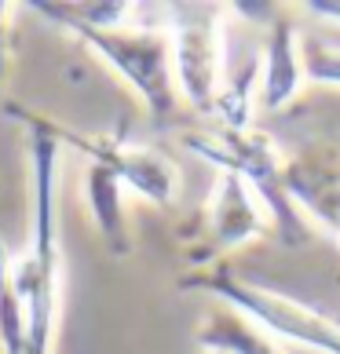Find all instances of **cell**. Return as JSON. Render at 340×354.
<instances>
[{"label":"cell","instance_id":"cell-9","mask_svg":"<svg viewBox=\"0 0 340 354\" xmlns=\"http://www.w3.org/2000/svg\"><path fill=\"white\" fill-rule=\"evenodd\" d=\"M125 183L117 179L110 168H99V165H88V172L81 179V198L88 205V216H91V227L107 245V252L117 259H128L132 256V227H128V216H125Z\"/></svg>","mask_w":340,"mask_h":354},{"label":"cell","instance_id":"cell-16","mask_svg":"<svg viewBox=\"0 0 340 354\" xmlns=\"http://www.w3.org/2000/svg\"><path fill=\"white\" fill-rule=\"evenodd\" d=\"M202 354H220V351H202Z\"/></svg>","mask_w":340,"mask_h":354},{"label":"cell","instance_id":"cell-2","mask_svg":"<svg viewBox=\"0 0 340 354\" xmlns=\"http://www.w3.org/2000/svg\"><path fill=\"white\" fill-rule=\"evenodd\" d=\"M183 147L216 165L220 172H231L249 183V190L264 201L267 216L278 230L285 245H300L311 238L307 216L300 212L289 198V161L282 157L278 142H274L264 128H216L208 136H183Z\"/></svg>","mask_w":340,"mask_h":354},{"label":"cell","instance_id":"cell-7","mask_svg":"<svg viewBox=\"0 0 340 354\" xmlns=\"http://www.w3.org/2000/svg\"><path fill=\"white\" fill-rule=\"evenodd\" d=\"M202 219H205V248H208L202 267L220 263V256H227V252H234V248L256 241V238H267V234L274 230L264 201L249 190V183L231 176V172L216 176Z\"/></svg>","mask_w":340,"mask_h":354},{"label":"cell","instance_id":"cell-14","mask_svg":"<svg viewBox=\"0 0 340 354\" xmlns=\"http://www.w3.org/2000/svg\"><path fill=\"white\" fill-rule=\"evenodd\" d=\"M8 41H11V4L0 0V88H4V73H8Z\"/></svg>","mask_w":340,"mask_h":354},{"label":"cell","instance_id":"cell-13","mask_svg":"<svg viewBox=\"0 0 340 354\" xmlns=\"http://www.w3.org/2000/svg\"><path fill=\"white\" fill-rule=\"evenodd\" d=\"M300 55H304V77L311 84L340 88V44L322 37H300Z\"/></svg>","mask_w":340,"mask_h":354},{"label":"cell","instance_id":"cell-17","mask_svg":"<svg viewBox=\"0 0 340 354\" xmlns=\"http://www.w3.org/2000/svg\"><path fill=\"white\" fill-rule=\"evenodd\" d=\"M337 245H340V234H337Z\"/></svg>","mask_w":340,"mask_h":354},{"label":"cell","instance_id":"cell-3","mask_svg":"<svg viewBox=\"0 0 340 354\" xmlns=\"http://www.w3.org/2000/svg\"><path fill=\"white\" fill-rule=\"evenodd\" d=\"M179 288L187 292L216 296L224 307H234L245 318H253L264 333H271L278 344H300L319 354H340V322L330 318L319 307H307L293 299L282 288H271L264 281H249L227 267H202L190 278H183Z\"/></svg>","mask_w":340,"mask_h":354},{"label":"cell","instance_id":"cell-15","mask_svg":"<svg viewBox=\"0 0 340 354\" xmlns=\"http://www.w3.org/2000/svg\"><path fill=\"white\" fill-rule=\"evenodd\" d=\"M300 11L325 22H340V0H307V4H300Z\"/></svg>","mask_w":340,"mask_h":354},{"label":"cell","instance_id":"cell-1","mask_svg":"<svg viewBox=\"0 0 340 354\" xmlns=\"http://www.w3.org/2000/svg\"><path fill=\"white\" fill-rule=\"evenodd\" d=\"M30 136L33 161V230L30 248L11 256V278L26 307V354H51L62 307V241H59V168L62 147L41 132Z\"/></svg>","mask_w":340,"mask_h":354},{"label":"cell","instance_id":"cell-6","mask_svg":"<svg viewBox=\"0 0 340 354\" xmlns=\"http://www.w3.org/2000/svg\"><path fill=\"white\" fill-rule=\"evenodd\" d=\"M168 51H172L176 95L198 113L216 110L227 70V8L176 4L168 8Z\"/></svg>","mask_w":340,"mask_h":354},{"label":"cell","instance_id":"cell-12","mask_svg":"<svg viewBox=\"0 0 340 354\" xmlns=\"http://www.w3.org/2000/svg\"><path fill=\"white\" fill-rule=\"evenodd\" d=\"M0 351L26 354V307L11 278V256L0 241Z\"/></svg>","mask_w":340,"mask_h":354},{"label":"cell","instance_id":"cell-11","mask_svg":"<svg viewBox=\"0 0 340 354\" xmlns=\"http://www.w3.org/2000/svg\"><path fill=\"white\" fill-rule=\"evenodd\" d=\"M30 11L44 15L48 22H77L91 30H125L136 4L128 0H84V4H30Z\"/></svg>","mask_w":340,"mask_h":354},{"label":"cell","instance_id":"cell-10","mask_svg":"<svg viewBox=\"0 0 340 354\" xmlns=\"http://www.w3.org/2000/svg\"><path fill=\"white\" fill-rule=\"evenodd\" d=\"M194 339H198L202 351H220V354H285L271 333H264L253 318H245V314L224 304L202 314V322L194 325Z\"/></svg>","mask_w":340,"mask_h":354},{"label":"cell","instance_id":"cell-18","mask_svg":"<svg viewBox=\"0 0 340 354\" xmlns=\"http://www.w3.org/2000/svg\"><path fill=\"white\" fill-rule=\"evenodd\" d=\"M0 354H4V351H0Z\"/></svg>","mask_w":340,"mask_h":354},{"label":"cell","instance_id":"cell-8","mask_svg":"<svg viewBox=\"0 0 340 354\" xmlns=\"http://www.w3.org/2000/svg\"><path fill=\"white\" fill-rule=\"evenodd\" d=\"M300 33L289 15H278L264 30L260 44V95L256 106L267 113L285 110L304 88V55H300Z\"/></svg>","mask_w":340,"mask_h":354},{"label":"cell","instance_id":"cell-5","mask_svg":"<svg viewBox=\"0 0 340 354\" xmlns=\"http://www.w3.org/2000/svg\"><path fill=\"white\" fill-rule=\"evenodd\" d=\"M70 30L102 66H107L117 81H121L139 106L147 110L154 121H168L176 110V81H172V51H168V37L158 30H91V26L77 22H55Z\"/></svg>","mask_w":340,"mask_h":354},{"label":"cell","instance_id":"cell-4","mask_svg":"<svg viewBox=\"0 0 340 354\" xmlns=\"http://www.w3.org/2000/svg\"><path fill=\"white\" fill-rule=\"evenodd\" d=\"M4 113L15 117L26 132H41L48 139H55L62 150L84 153L88 165L110 168V172L125 183V190L136 194V198L158 205V208H172L179 201V172L165 153L150 150V147H139V142L125 139V136H114V132L88 136V132H81V128H73L66 121H55V117L37 113V110H22L15 102H8Z\"/></svg>","mask_w":340,"mask_h":354}]
</instances>
